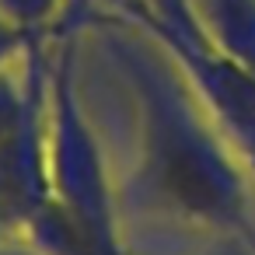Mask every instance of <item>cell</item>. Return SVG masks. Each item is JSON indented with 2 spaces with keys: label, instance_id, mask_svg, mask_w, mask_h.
Here are the masks:
<instances>
[{
  "label": "cell",
  "instance_id": "1",
  "mask_svg": "<svg viewBox=\"0 0 255 255\" xmlns=\"http://www.w3.org/2000/svg\"><path fill=\"white\" fill-rule=\"evenodd\" d=\"M213 255H248V252H245L241 245H220V248H217Z\"/></svg>",
  "mask_w": 255,
  "mask_h": 255
}]
</instances>
